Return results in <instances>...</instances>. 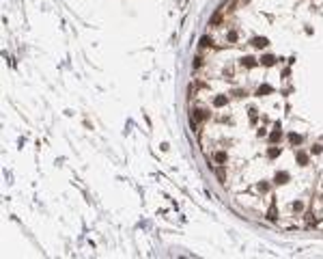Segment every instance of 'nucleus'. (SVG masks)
I'll list each match as a JSON object with an SVG mask.
<instances>
[{
  "label": "nucleus",
  "instance_id": "4",
  "mask_svg": "<svg viewBox=\"0 0 323 259\" xmlns=\"http://www.w3.org/2000/svg\"><path fill=\"white\" fill-rule=\"evenodd\" d=\"M267 93H271V86L269 84H263V86H259V89H256V95H267Z\"/></svg>",
  "mask_w": 323,
  "mask_h": 259
},
{
  "label": "nucleus",
  "instance_id": "2",
  "mask_svg": "<svg viewBox=\"0 0 323 259\" xmlns=\"http://www.w3.org/2000/svg\"><path fill=\"white\" fill-rule=\"evenodd\" d=\"M273 63H276V58H273L271 54H267V56H263V58H261V65H265V67H271Z\"/></svg>",
  "mask_w": 323,
  "mask_h": 259
},
{
  "label": "nucleus",
  "instance_id": "7",
  "mask_svg": "<svg viewBox=\"0 0 323 259\" xmlns=\"http://www.w3.org/2000/svg\"><path fill=\"white\" fill-rule=\"evenodd\" d=\"M241 65H246V67H250V69H252V67H256V60H254L252 56H246V58L241 60Z\"/></svg>",
  "mask_w": 323,
  "mask_h": 259
},
{
  "label": "nucleus",
  "instance_id": "5",
  "mask_svg": "<svg viewBox=\"0 0 323 259\" xmlns=\"http://www.w3.org/2000/svg\"><path fill=\"white\" fill-rule=\"evenodd\" d=\"M280 138H282V132H280V128H276V132H271V134H269V140H271V142H278Z\"/></svg>",
  "mask_w": 323,
  "mask_h": 259
},
{
  "label": "nucleus",
  "instance_id": "3",
  "mask_svg": "<svg viewBox=\"0 0 323 259\" xmlns=\"http://www.w3.org/2000/svg\"><path fill=\"white\" fill-rule=\"evenodd\" d=\"M213 106H216V108H222V106H226V97H224V95H218L216 100H213Z\"/></svg>",
  "mask_w": 323,
  "mask_h": 259
},
{
  "label": "nucleus",
  "instance_id": "1",
  "mask_svg": "<svg viewBox=\"0 0 323 259\" xmlns=\"http://www.w3.org/2000/svg\"><path fill=\"white\" fill-rule=\"evenodd\" d=\"M252 46H254V48H265V46H267V39H265V37H254V39H252Z\"/></svg>",
  "mask_w": 323,
  "mask_h": 259
},
{
  "label": "nucleus",
  "instance_id": "15",
  "mask_svg": "<svg viewBox=\"0 0 323 259\" xmlns=\"http://www.w3.org/2000/svg\"><path fill=\"white\" fill-rule=\"evenodd\" d=\"M302 207H304V205H302L299 201H295V203H293V209H295V212H302Z\"/></svg>",
  "mask_w": 323,
  "mask_h": 259
},
{
  "label": "nucleus",
  "instance_id": "10",
  "mask_svg": "<svg viewBox=\"0 0 323 259\" xmlns=\"http://www.w3.org/2000/svg\"><path fill=\"white\" fill-rule=\"evenodd\" d=\"M211 46H213L211 37H202V39H200V48H211Z\"/></svg>",
  "mask_w": 323,
  "mask_h": 259
},
{
  "label": "nucleus",
  "instance_id": "18",
  "mask_svg": "<svg viewBox=\"0 0 323 259\" xmlns=\"http://www.w3.org/2000/svg\"><path fill=\"white\" fill-rule=\"evenodd\" d=\"M313 153H321V145H315L313 147Z\"/></svg>",
  "mask_w": 323,
  "mask_h": 259
},
{
  "label": "nucleus",
  "instance_id": "8",
  "mask_svg": "<svg viewBox=\"0 0 323 259\" xmlns=\"http://www.w3.org/2000/svg\"><path fill=\"white\" fill-rule=\"evenodd\" d=\"M213 160H216L218 164H224V162H226V153H224V151H218L216 156H213Z\"/></svg>",
  "mask_w": 323,
  "mask_h": 259
},
{
  "label": "nucleus",
  "instance_id": "13",
  "mask_svg": "<svg viewBox=\"0 0 323 259\" xmlns=\"http://www.w3.org/2000/svg\"><path fill=\"white\" fill-rule=\"evenodd\" d=\"M278 153H280V149H276V147H271V149L267 151V156H269V158H276Z\"/></svg>",
  "mask_w": 323,
  "mask_h": 259
},
{
  "label": "nucleus",
  "instance_id": "17",
  "mask_svg": "<svg viewBox=\"0 0 323 259\" xmlns=\"http://www.w3.org/2000/svg\"><path fill=\"white\" fill-rule=\"evenodd\" d=\"M267 218H269V220H276V209H273V207L269 209V216H267Z\"/></svg>",
  "mask_w": 323,
  "mask_h": 259
},
{
  "label": "nucleus",
  "instance_id": "12",
  "mask_svg": "<svg viewBox=\"0 0 323 259\" xmlns=\"http://www.w3.org/2000/svg\"><path fill=\"white\" fill-rule=\"evenodd\" d=\"M287 179H289V175H287V173H278V175H276V181H280V184H284Z\"/></svg>",
  "mask_w": 323,
  "mask_h": 259
},
{
  "label": "nucleus",
  "instance_id": "9",
  "mask_svg": "<svg viewBox=\"0 0 323 259\" xmlns=\"http://www.w3.org/2000/svg\"><path fill=\"white\" fill-rule=\"evenodd\" d=\"M289 140H291L293 145H299V142H302L304 138H302V136H299V134H295V132H293V134H289Z\"/></svg>",
  "mask_w": 323,
  "mask_h": 259
},
{
  "label": "nucleus",
  "instance_id": "11",
  "mask_svg": "<svg viewBox=\"0 0 323 259\" xmlns=\"http://www.w3.org/2000/svg\"><path fill=\"white\" fill-rule=\"evenodd\" d=\"M297 162L299 164H308V156H306L304 151H297Z\"/></svg>",
  "mask_w": 323,
  "mask_h": 259
},
{
  "label": "nucleus",
  "instance_id": "16",
  "mask_svg": "<svg viewBox=\"0 0 323 259\" xmlns=\"http://www.w3.org/2000/svg\"><path fill=\"white\" fill-rule=\"evenodd\" d=\"M200 65H202V58L196 56V58H194V67H200Z\"/></svg>",
  "mask_w": 323,
  "mask_h": 259
},
{
  "label": "nucleus",
  "instance_id": "6",
  "mask_svg": "<svg viewBox=\"0 0 323 259\" xmlns=\"http://www.w3.org/2000/svg\"><path fill=\"white\" fill-rule=\"evenodd\" d=\"M194 119H196V121H205V119H209V114H207L205 110H196V112H194Z\"/></svg>",
  "mask_w": 323,
  "mask_h": 259
},
{
  "label": "nucleus",
  "instance_id": "14",
  "mask_svg": "<svg viewBox=\"0 0 323 259\" xmlns=\"http://www.w3.org/2000/svg\"><path fill=\"white\" fill-rule=\"evenodd\" d=\"M228 41H237V32H235V30L228 32Z\"/></svg>",
  "mask_w": 323,
  "mask_h": 259
}]
</instances>
